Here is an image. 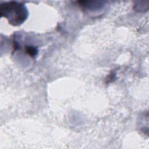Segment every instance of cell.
Listing matches in <instances>:
<instances>
[{"label":"cell","mask_w":149,"mask_h":149,"mask_svg":"<svg viewBox=\"0 0 149 149\" xmlns=\"http://www.w3.org/2000/svg\"><path fill=\"white\" fill-rule=\"evenodd\" d=\"M0 11L2 16L6 18L9 23L13 26L22 24L27 19L28 15L25 6L16 1L2 3Z\"/></svg>","instance_id":"cell-1"},{"label":"cell","mask_w":149,"mask_h":149,"mask_svg":"<svg viewBox=\"0 0 149 149\" xmlns=\"http://www.w3.org/2000/svg\"><path fill=\"white\" fill-rule=\"evenodd\" d=\"M25 51L27 54L32 57L35 56L37 54V49L33 46H26Z\"/></svg>","instance_id":"cell-2"}]
</instances>
